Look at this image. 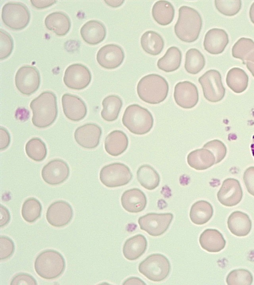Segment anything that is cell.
<instances>
[{
    "label": "cell",
    "instance_id": "cell-1",
    "mask_svg": "<svg viewBox=\"0 0 254 285\" xmlns=\"http://www.w3.org/2000/svg\"><path fill=\"white\" fill-rule=\"evenodd\" d=\"M32 111V122L39 128H45L51 126L58 115L57 97L49 91H44L30 102Z\"/></svg>",
    "mask_w": 254,
    "mask_h": 285
},
{
    "label": "cell",
    "instance_id": "cell-2",
    "mask_svg": "<svg viewBox=\"0 0 254 285\" xmlns=\"http://www.w3.org/2000/svg\"><path fill=\"white\" fill-rule=\"evenodd\" d=\"M178 18L174 26L177 37L186 43H192L198 38L202 26V19L194 8L183 5L179 9Z\"/></svg>",
    "mask_w": 254,
    "mask_h": 285
},
{
    "label": "cell",
    "instance_id": "cell-3",
    "mask_svg": "<svg viewBox=\"0 0 254 285\" xmlns=\"http://www.w3.org/2000/svg\"><path fill=\"white\" fill-rule=\"evenodd\" d=\"M136 91L139 97L143 101L152 104H158L167 97L169 85L167 80L157 74L143 76L137 83Z\"/></svg>",
    "mask_w": 254,
    "mask_h": 285
},
{
    "label": "cell",
    "instance_id": "cell-4",
    "mask_svg": "<svg viewBox=\"0 0 254 285\" xmlns=\"http://www.w3.org/2000/svg\"><path fill=\"white\" fill-rule=\"evenodd\" d=\"M65 261L58 251L47 249L41 252L34 262L35 272L42 278L53 280L59 277L64 271Z\"/></svg>",
    "mask_w": 254,
    "mask_h": 285
},
{
    "label": "cell",
    "instance_id": "cell-5",
    "mask_svg": "<svg viewBox=\"0 0 254 285\" xmlns=\"http://www.w3.org/2000/svg\"><path fill=\"white\" fill-rule=\"evenodd\" d=\"M122 123L131 133L143 135L152 128L154 119L151 112L137 104L128 105L124 111Z\"/></svg>",
    "mask_w": 254,
    "mask_h": 285
},
{
    "label": "cell",
    "instance_id": "cell-6",
    "mask_svg": "<svg viewBox=\"0 0 254 285\" xmlns=\"http://www.w3.org/2000/svg\"><path fill=\"white\" fill-rule=\"evenodd\" d=\"M171 265L168 259L159 253L149 255L138 266L139 272L153 282H161L165 280L169 275Z\"/></svg>",
    "mask_w": 254,
    "mask_h": 285
},
{
    "label": "cell",
    "instance_id": "cell-7",
    "mask_svg": "<svg viewBox=\"0 0 254 285\" xmlns=\"http://www.w3.org/2000/svg\"><path fill=\"white\" fill-rule=\"evenodd\" d=\"M1 19L9 28L19 30L25 28L30 19V13L26 5L20 2L9 1L1 9Z\"/></svg>",
    "mask_w": 254,
    "mask_h": 285
},
{
    "label": "cell",
    "instance_id": "cell-8",
    "mask_svg": "<svg viewBox=\"0 0 254 285\" xmlns=\"http://www.w3.org/2000/svg\"><path fill=\"white\" fill-rule=\"evenodd\" d=\"M132 174L129 167L120 162H115L103 166L99 173L101 182L108 188H116L127 184Z\"/></svg>",
    "mask_w": 254,
    "mask_h": 285
},
{
    "label": "cell",
    "instance_id": "cell-9",
    "mask_svg": "<svg viewBox=\"0 0 254 285\" xmlns=\"http://www.w3.org/2000/svg\"><path fill=\"white\" fill-rule=\"evenodd\" d=\"M198 81L201 86L204 97L208 101L217 102L223 98L225 89L222 84L221 75L218 70L207 71Z\"/></svg>",
    "mask_w": 254,
    "mask_h": 285
},
{
    "label": "cell",
    "instance_id": "cell-10",
    "mask_svg": "<svg viewBox=\"0 0 254 285\" xmlns=\"http://www.w3.org/2000/svg\"><path fill=\"white\" fill-rule=\"evenodd\" d=\"M173 219L171 213H150L140 217L138 223L141 230L153 237L163 235L169 228Z\"/></svg>",
    "mask_w": 254,
    "mask_h": 285
},
{
    "label": "cell",
    "instance_id": "cell-11",
    "mask_svg": "<svg viewBox=\"0 0 254 285\" xmlns=\"http://www.w3.org/2000/svg\"><path fill=\"white\" fill-rule=\"evenodd\" d=\"M40 73L34 66L27 65L20 67L16 73L15 84L23 95H30L35 93L40 85Z\"/></svg>",
    "mask_w": 254,
    "mask_h": 285
},
{
    "label": "cell",
    "instance_id": "cell-12",
    "mask_svg": "<svg viewBox=\"0 0 254 285\" xmlns=\"http://www.w3.org/2000/svg\"><path fill=\"white\" fill-rule=\"evenodd\" d=\"M91 78V72L86 66L80 63H74L65 69L63 81L68 88L80 90L88 86Z\"/></svg>",
    "mask_w": 254,
    "mask_h": 285
},
{
    "label": "cell",
    "instance_id": "cell-13",
    "mask_svg": "<svg viewBox=\"0 0 254 285\" xmlns=\"http://www.w3.org/2000/svg\"><path fill=\"white\" fill-rule=\"evenodd\" d=\"M73 211L71 206L63 200L53 202L48 207L46 214L48 222L55 227L65 226L71 221Z\"/></svg>",
    "mask_w": 254,
    "mask_h": 285
},
{
    "label": "cell",
    "instance_id": "cell-14",
    "mask_svg": "<svg viewBox=\"0 0 254 285\" xmlns=\"http://www.w3.org/2000/svg\"><path fill=\"white\" fill-rule=\"evenodd\" d=\"M69 168L66 162L61 159H55L43 167L41 176L47 184L56 186L65 181L69 177Z\"/></svg>",
    "mask_w": 254,
    "mask_h": 285
},
{
    "label": "cell",
    "instance_id": "cell-15",
    "mask_svg": "<svg viewBox=\"0 0 254 285\" xmlns=\"http://www.w3.org/2000/svg\"><path fill=\"white\" fill-rule=\"evenodd\" d=\"M174 98L177 104L181 107L192 108L198 101V89L195 85L191 82H179L175 86Z\"/></svg>",
    "mask_w": 254,
    "mask_h": 285
},
{
    "label": "cell",
    "instance_id": "cell-16",
    "mask_svg": "<svg viewBox=\"0 0 254 285\" xmlns=\"http://www.w3.org/2000/svg\"><path fill=\"white\" fill-rule=\"evenodd\" d=\"M125 58V53L120 46L110 44L101 47L97 53L96 59L99 64L108 69L120 66Z\"/></svg>",
    "mask_w": 254,
    "mask_h": 285
},
{
    "label": "cell",
    "instance_id": "cell-17",
    "mask_svg": "<svg viewBox=\"0 0 254 285\" xmlns=\"http://www.w3.org/2000/svg\"><path fill=\"white\" fill-rule=\"evenodd\" d=\"M217 196L220 203L225 206L232 207L238 204L243 197V191L239 181L234 178L225 179L217 192Z\"/></svg>",
    "mask_w": 254,
    "mask_h": 285
},
{
    "label": "cell",
    "instance_id": "cell-18",
    "mask_svg": "<svg viewBox=\"0 0 254 285\" xmlns=\"http://www.w3.org/2000/svg\"><path fill=\"white\" fill-rule=\"evenodd\" d=\"M102 133L101 127L97 124L87 123L75 130L74 137L76 142L81 147L93 149L99 144Z\"/></svg>",
    "mask_w": 254,
    "mask_h": 285
},
{
    "label": "cell",
    "instance_id": "cell-19",
    "mask_svg": "<svg viewBox=\"0 0 254 285\" xmlns=\"http://www.w3.org/2000/svg\"><path fill=\"white\" fill-rule=\"evenodd\" d=\"M64 113L67 119L77 122L83 119L87 114V107L84 101L77 95L68 93L62 97Z\"/></svg>",
    "mask_w": 254,
    "mask_h": 285
},
{
    "label": "cell",
    "instance_id": "cell-20",
    "mask_svg": "<svg viewBox=\"0 0 254 285\" xmlns=\"http://www.w3.org/2000/svg\"><path fill=\"white\" fill-rule=\"evenodd\" d=\"M229 43L227 32L222 29L214 28L209 30L203 41L204 49L211 54L222 53Z\"/></svg>",
    "mask_w": 254,
    "mask_h": 285
},
{
    "label": "cell",
    "instance_id": "cell-21",
    "mask_svg": "<svg viewBox=\"0 0 254 285\" xmlns=\"http://www.w3.org/2000/svg\"><path fill=\"white\" fill-rule=\"evenodd\" d=\"M121 201L123 207L127 211L132 213L143 211L147 204L145 194L137 188L131 189L124 191Z\"/></svg>",
    "mask_w": 254,
    "mask_h": 285
},
{
    "label": "cell",
    "instance_id": "cell-22",
    "mask_svg": "<svg viewBox=\"0 0 254 285\" xmlns=\"http://www.w3.org/2000/svg\"><path fill=\"white\" fill-rule=\"evenodd\" d=\"M80 35L83 40L90 45H97L102 42L106 36L104 24L96 20L86 22L81 28Z\"/></svg>",
    "mask_w": 254,
    "mask_h": 285
},
{
    "label": "cell",
    "instance_id": "cell-23",
    "mask_svg": "<svg viewBox=\"0 0 254 285\" xmlns=\"http://www.w3.org/2000/svg\"><path fill=\"white\" fill-rule=\"evenodd\" d=\"M128 140L126 134L121 130H114L106 137L104 147L110 155L117 156L124 153L127 148Z\"/></svg>",
    "mask_w": 254,
    "mask_h": 285
},
{
    "label": "cell",
    "instance_id": "cell-24",
    "mask_svg": "<svg viewBox=\"0 0 254 285\" xmlns=\"http://www.w3.org/2000/svg\"><path fill=\"white\" fill-rule=\"evenodd\" d=\"M228 228L230 231L238 237L247 236L252 229V221L249 216L240 211L232 212L227 220Z\"/></svg>",
    "mask_w": 254,
    "mask_h": 285
},
{
    "label": "cell",
    "instance_id": "cell-25",
    "mask_svg": "<svg viewBox=\"0 0 254 285\" xmlns=\"http://www.w3.org/2000/svg\"><path fill=\"white\" fill-rule=\"evenodd\" d=\"M201 247L209 252H218L225 246L226 241L222 234L216 229H207L199 238Z\"/></svg>",
    "mask_w": 254,
    "mask_h": 285
},
{
    "label": "cell",
    "instance_id": "cell-26",
    "mask_svg": "<svg viewBox=\"0 0 254 285\" xmlns=\"http://www.w3.org/2000/svg\"><path fill=\"white\" fill-rule=\"evenodd\" d=\"M47 28L59 36L65 35L71 27L69 16L62 11H56L48 14L45 19Z\"/></svg>",
    "mask_w": 254,
    "mask_h": 285
},
{
    "label": "cell",
    "instance_id": "cell-27",
    "mask_svg": "<svg viewBox=\"0 0 254 285\" xmlns=\"http://www.w3.org/2000/svg\"><path fill=\"white\" fill-rule=\"evenodd\" d=\"M187 162L196 170H204L215 164V158L211 151L202 148L190 152L187 156Z\"/></svg>",
    "mask_w": 254,
    "mask_h": 285
},
{
    "label": "cell",
    "instance_id": "cell-28",
    "mask_svg": "<svg viewBox=\"0 0 254 285\" xmlns=\"http://www.w3.org/2000/svg\"><path fill=\"white\" fill-rule=\"evenodd\" d=\"M147 246V241L144 236L135 235L125 241L123 248L124 256L128 260H135L143 254Z\"/></svg>",
    "mask_w": 254,
    "mask_h": 285
},
{
    "label": "cell",
    "instance_id": "cell-29",
    "mask_svg": "<svg viewBox=\"0 0 254 285\" xmlns=\"http://www.w3.org/2000/svg\"><path fill=\"white\" fill-rule=\"evenodd\" d=\"M140 44L145 52L152 55H157L162 51L164 47V41L158 33L148 30L142 35Z\"/></svg>",
    "mask_w": 254,
    "mask_h": 285
},
{
    "label": "cell",
    "instance_id": "cell-30",
    "mask_svg": "<svg viewBox=\"0 0 254 285\" xmlns=\"http://www.w3.org/2000/svg\"><path fill=\"white\" fill-rule=\"evenodd\" d=\"M154 20L159 25L166 26L174 19L175 9L172 4L167 0H158L155 2L152 8Z\"/></svg>",
    "mask_w": 254,
    "mask_h": 285
},
{
    "label": "cell",
    "instance_id": "cell-31",
    "mask_svg": "<svg viewBox=\"0 0 254 285\" xmlns=\"http://www.w3.org/2000/svg\"><path fill=\"white\" fill-rule=\"evenodd\" d=\"M232 55L241 59L244 64L247 62L254 63V41L250 38H240L232 47Z\"/></svg>",
    "mask_w": 254,
    "mask_h": 285
},
{
    "label": "cell",
    "instance_id": "cell-32",
    "mask_svg": "<svg viewBox=\"0 0 254 285\" xmlns=\"http://www.w3.org/2000/svg\"><path fill=\"white\" fill-rule=\"evenodd\" d=\"M213 214L212 205L207 201L201 200L194 203L190 209V217L191 222L198 225L206 223Z\"/></svg>",
    "mask_w": 254,
    "mask_h": 285
},
{
    "label": "cell",
    "instance_id": "cell-33",
    "mask_svg": "<svg viewBox=\"0 0 254 285\" xmlns=\"http://www.w3.org/2000/svg\"><path fill=\"white\" fill-rule=\"evenodd\" d=\"M182 54L180 49L172 46L167 50L163 57L157 63L158 68L166 72H171L177 70L180 66Z\"/></svg>",
    "mask_w": 254,
    "mask_h": 285
},
{
    "label": "cell",
    "instance_id": "cell-34",
    "mask_svg": "<svg viewBox=\"0 0 254 285\" xmlns=\"http://www.w3.org/2000/svg\"><path fill=\"white\" fill-rule=\"evenodd\" d=\"M226 82L231 90L236 93L240 94L247 89L249 77L243 69L239 67H234L228 71Z\"/></svg>",
    "mask_w": 254,
    "mask_h": 285
},
{
    "label": "cell",
    "instance_id": "cell-35",
    "mask_svg": "<svg viewBox=\"0 0 254 285\" xmlns=\"http://www.w3.org/2000/svg\"><path fill=\"white\" fill-rule=\"evenodd\" d=\"M137 180L144 188L153 190L159 185L160 177L158 173L148 164L141 165L136 172Z\"/></svg>",
    "mask_w": 254,
    "mask_h": 285
},
{
    "label": "cell",
    "instance_id": "cell-36",
    "mask_svg": "<svg viewBox=\"0 0 254 285\" xmlns=\"http://www.w3.org/2000/svg\"><path fill=\"white\" fill-rule=\"evenodd\" d=\"M102 104L103 109L101 112V115L104 120L112 122L118 118L123 106V101L119 96L115 95H109L103 99Z\"/></svg>",
    "mask_w": 254,
    "mask_h": 285
},
{
    "label": "cell",
    "instance_id": "cell-37",
    "mask_svg": "<svg viewBox=\"0 0 254 285\" xmlns=\"http://www.w3.org/2000/svg\"><path fill=\"white\" fill-rule=\"evenodd\" d=\"M205 64L202 53L195 48L189 49L186 53L185 69L191 74H196L201 71Z\"/></svg>",
    "mask_w": 254,
    "mask_h": 285
},
{
    "label": "cell",
    "instance_id": "cell-38",
    "mask_svg": "<svg viewBox=\"0 0 254 285\" xmlns=\"http://www.w3.org/2000/svg\"><path fill=\"white\" fill-rule=\"evenodd\" d=\"M42 206L36 198L29 197L23 202L21 208V215L23 219L29 223L37 220L41 216Z\"/></svg>",
    "mask_w": 254,
    "mask_h": 285
},
{
    "label": "cell",
    "instance_id": "cell-39",
    "mask_svg": "<svg viewBox=\"0 0 254 285\" xmlns=\"http://www.w3.org/2000/svg\"><path fill=\"white\" fill-rule=\"evenodd\" d=\"M27 156L34 161L40 162L46 157L47 149L45 143L40 138L35 137L28 141L25 145Z\"/></svg>",
    "mask_w": 254,
    "mask_h": 285
},
{
    "label": "cell",
    "instance_id": "cell-40",
    "mask_svg": "<svg viewBox=\"0 0 254 285\" xmlns=\"http://www.w3.org/2000/svg\"><path fill=\"white\" fill-rule=\"evenodd\" d=\"M253 281L252 273L245 269L232 270L226 278V283L228 285H250Z\"/></svg>",
    "mask_w": 254,
    "mask_h": 285
},
{
    "label": "cell",
    "instance_id": "cell-41",
    "mask_svg": "<svg viewBox=\"0 0 254 285\" xmlns=\"http://www.w3.org/2000/svg\"><path fill=\"white\" fill-rule=\"evenodd\" d=\"M214 3L217 10L227 16L237 14L242 7L241 0H215Z\"/></svg>",
    "mask_w": 254,
    "mask_h": 285
},
{
    "label": "cell",
    "instance_id": "cell-42",
    "mask_svg": "<svg viewBox=\"0 0 254 285\" xmlns=\"http://www.w3.org/2000/svg\"><path fill=\"white\" fill-rule=\"evenodd\" d=\"M203 148L211 151L215 158V164L220 162L225 157L227 148L224 143L220 140H213L205 143Z\"/></svg>",
    "mask_w": 254,
    "mask_h": 285
},
{
    "label": "cell",
    "instance_id": "cell-43",
    "mask_svg": "<svg viewBox=\"0 0 254 285\" xmlns=\"http://www.w3.org/2000/svg\"><path fill=\"white\" fill-rule=\"evenodd\" d=\"M13 49V41L11 35L5 30L0 29V58L8 57Z\"/></svg>",
    "mask_w": 254,
    "mask_h": 285
},
{
    "label": "cell",
    "instance_id": "cell-44",
    "mask_svg": "<svg viewBox=\"0 0 254 285\" xmlns=\"http://www.w3.org/2000/svg\"><path fill=\"white\" fill-rule=\"evenodd\" d=\"M15 250L13 240L9 237L1 236L0 237V259L5 260L10 258Z\"/></svg>",
    "mask_w": 254,
    "mask_h": 285
},
{
    "label": "cell",
    "instance_id": "cell-45",
    "mask_svg": "<svg viewBox=\"0 0 254 285\" xmlns=\"http://www.w3.org/2000/svg\"><path fill=\"white\" fill-rule=\"evenodd\" d=\"M10 284V285H36L37 283L35 278L31 275L26 273H19L13 276Z\"/></svg>",
    "mask_w": 254,
    "mask_h": 285
},
{
    "label": "cell",
    "instance_id": "cell-46",
    "mask_svg": "<svg viewBox=\"0 0 254 285\" xmlns=\"http://www.w3.org/2000/svg\"><path fill=\"white\" fill-rule=\"evenodd\" d=\"M243 180L248 191L254 196V166L250 167L245 170Z\"/></svg>",
    "mask_w": 254,
    "mask_h": 285
},
{
    "label": "cell",
    "instance_id": "cell-47",
    "mask_svg": "<svg viewBox=\"0 0 254 285\" xmlns=\"http://www.w3.org/2000/svg\"><path fill=\"white\" fill-rule=\"evenodd\" d=\"M10 142V137L8 131L4 128L0 127V149H6Z\"/></svg>",
    "mask_w": 254,
    "mask_h": 285
},
{
    "label": "cell",
    "instance_id": "cell-48",
    "mask_svg": "<svg viewBox=\"0 0 254 285\" xmlns=\"http://www.w3.org/2000/svg\"><path fill=\"white\" fill-rule=\"evenodd\" d=\"M10 220V214L9 210L4 206H0V227L5 226Z\"/></svg>",
    "mask_w": 254,
    "mask_h": 285
},
{
    "label": "cell",
    "instance_id": "cell-49",
    "mask_svg": "<svg viewBox=\"0 0 254 285\" xmlns=\"http://www.w3.org/2000/svg\"><path fill=\"white\" fill-rule=\"evenodd\" d=\"M32 4L37 8H44L49 7L55 3L56 1H30Z\"/></svg>",
    "mask_w": 254,
    "mask_h": 285
},
{
    "label": "cell",
    "instance_id": "cell-50",
    "mask_svg": "<svg viewBox=\"0 0 254 285\" xmlns=\"http://www.w3.org/2000/svg\"><path fill=\"white\" fill-rule=\"evenodd\" d=\"M127 284V285H133V284H141V285H145V283H144L141 279L136 277H130L129 278L127 279L126 281H125L123 285Z\"/></svg>",
    "mask_w": 254,
    "mask_h": 285
},
{
    "label": "cell",
    "instance_id": "cell-51",
    "mask_svg": "<svg viewBox=\"0 0 254 285\" xmlns=\"http://www.w3.org/2000/svg\"><path fill=\"white\" fill-rule=\"evenodd\" d=\"M105 2L112 7H117L122 5L124 0H106Z\"/></svg>",
    "mask_w": 254,
    "mask_h": 285
},
{
    "label": "cell",
    "instance_id": "cell-52",
    "mask_svg": "<svg viewBox=\"0 0 254 285\" xmlns=\"http://www.w3.org/2000/svg\"><path fill=\"white\" fill-rule=\"evenodd\" d=\"M249 16L252 22L254 24V2L252 4L250 10H249Z\"/></svg>",
    "mask_w": 254,
    "mask_h": 285
},
{
    "label": "cell",
    "instance_id": "cell-53",
    "mask_svg": "<svg viewBox=\"0 0 254 285\" xmlns=\"http://www.w3.org/2000/svg\"><path fill=\"white\" fill-rule=\"evenodd\" d=\"M247 68L250 71L253 76L254 77V63L247 62L246 63Z\"/></svg>",
    "mask_w": 254,
    "mask_h": 285
},
{
    "label": "cell",
    "instance_id": "cell-54",
    "mask_svg": "<svg viewBox=\"0 0 254 285\" xmlns=\"http://www.w3.org/2000/svg\"><path fill=\"white\" fill-rule=\"evenodd\" d=\"M251 148L253 156L254 157V135L253 137L252 143L251 145Z\"/></svg>",
    "mask_w": 254,
    "mask_h": 285
}]
</instances>
